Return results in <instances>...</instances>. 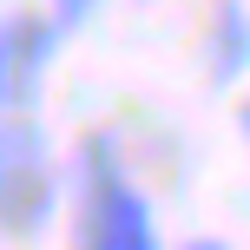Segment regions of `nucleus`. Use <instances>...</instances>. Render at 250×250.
Returning a JSON list of instances; mask_svg holds the SVG:
<instances>
[{"instance_id":"1","label":"nucleus","mask_w":250,"mask_h":250,"mask_svg":"<svg viewBox=\"0 0 250 250\" xmlns=\"http://www.w3.org/2000/svg\"><path fill=\"white\" fill-rule=\"evenodd\" d=\"M79 185H86V250H158V224L138 185L119 171L112 132L79 145Z\"/></svg>"},{"instance_id":"3","label":"nucleus","mask_w":250,"mask_h":250,"mask_svg":"<svg viewBox=\"0 0 250 250\" xmlns=\"http://www.w3.org/2000/svg\"><path fill=\"white\" fill-rule=\"evenodd\" d=\"M53 46H60L53 13L46 20H40V13H13L7 20V33H0V99H7L13 119L33 112L40 79H46V66H53Z\"/></svg>"},{"instance_id":"4","label":"nucleus","mask_w":250,"mask_h":250,"mask_svg":"<svg viewBox=\"0 0 250 250\" xmlns=\"http://www.w3.org/2000/svg\"><path fill=\"white\" fill-rule=\"evenodd\" d=\"M250 73V7L244 0H217L211 7V79L237 86Z\"/></svg>"},{"instance_id":"7","label":"nucleus","mask_w":250,"mask_h":250,"mask_svg":"<svg viewBox=\"0 0 250 250\" xmlns=\"http://www.w3.org/2000/svg\"><path fill=\"white\" fill-rule=\"evenodd\" d=\"M237 132H244V138H250V99H244V105H237Z\"/></svg>"},{"instance_id":"2","label":"nucleus","mask_w":250,"mask_h":250,"mask_svg":"<svg viewBox=\"0 0 250 250\" xmlns=\"http://www.w3.org/2000/svg\"><path fill=\"white\" fill-rule=\"evenodd\" d=\"M60 178H53V145L40 119H7L0 138V211H7L13 237H40V224L53 217Z\"/></svg>"},{"instance_id":"6","label":"nucleus","mask_w":250,"mask_h":250,"mask_svg":"<svg viewBox=\"0 0 250 250\" xmlns=\"http://www.w3.org/2000/svg\"><path fill=\"white\" fill-rule=\"evenodd\" d=\"M178 250H230L224 237H191V244H178Z\"/></svg>"},{"instance_id":"5","label":"nucleus","mask_w":250,"mask_h":250,"mask_svg":"<svg viewBox=\"0 0 250 250\" xmlns=\"http://www.w3.org/2000/svg\"><path fill=\"white\" fill-rule=\"evenodd\" d=\"M99 7H105V0H53V26H60V33H79Z\"/></svg>"}]
</instances>
